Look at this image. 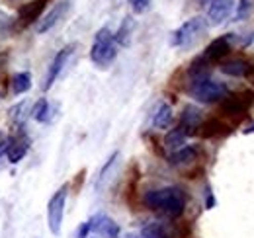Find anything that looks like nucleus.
Instances as JSON below:
<instances>
[{
  "label": "nucleus",
  "instance_id": "nucleus-20",
  "mask_svg": "<svg viewBox=\"0 0 254 238\" xmlns=\"http://www.w3.org/2000/svg\"><path fill=\"white\" fill-rule=\"evenodd\" d=\"M133 30H135V22H133V18H131V16H126V18L122 20V26H120V30L114 33V37H116V43H118V45H122V47H127V45L131 43V35H133Z\"/></svg>",
  "mask_w": 254,
  "mask_h": 238
},
{
  "label": "nucleus",
  "instance_id": "nucleus-6",
  "mask_svg": "<svg viewBox=\"0 0 254 238\" xmlns=\"http://www.w3.org/2000/svg\"><path fill=\"white\" fill-rule=\"evenodd\" d=\"M74 49H76V45H72V43H70V45H64L63 49L53 57L51 64H49V70H47V76H45V82H43V90H45V92L53 88V84L59 80V76H61V72L64 70L68 59L72 57Z\"/></svg>",
  "mask_w": 254,
  "mask_h": 238
},
{
  "label": "nucleus",
  "instance_id": "nucleus-9",
  "mask_svg": "<svg viewBox=\"0 0 254 238\" xmlns=\"http://www.w3.org/2000/svg\"><path fill=\"white\" fill-rule=\"evenodd\" d=\"M47 0H33L28 4H22L20 12H18V20H16V28L18 30H24L32 24H37L39 18H41V12L45 8Z\"/></svg>",
  "mask_w": 254,
  "mask_h": 238
},
{
  "label": "nucleus",
  "instance_id": "nucleus-3",
  "mask_svg": "<svg viewBox=\"0 0 254 238\" xmlns=\"http://www.w3.org/2000/svg\"><path fill=\"white\" fill-rule=\"evenodd\" d=\"M188 94L199 104H217V102H223L229 96V88H227V84H223L219 80L203 76V78L190 80Z\"/></svg>",
  "mask_w": 254,
  "mask_h": 238
},
{
  "label": "nucleus",
  "instance_id": "nucleus-22",
  "mask_svg": "<svg viewBox=\"0 0 254 238\" xmlns=\"http://www.w3.org/2000/svg\"><path fill=\"white\" fill-rule=\"evenodd\" d=\"M30 88H32V74L30 72H18L12 76V92L16 96L26 94Z\"/></svg>",
  "mask_w": 254,
  "mask_h": 238
},
{
  "label": "nucleus",
  "instance_id": "nucleus-8",
  "mask_svg": "<svg viewBox=\"0 0 254 238\" xmlns=\"http://www.w3.org/2000/svg\"><path fill=\"white\" fill-rule=\"evenodd\" d=\"M233 39H235L233 33H227V35H221V37L213 39V41L205 47V51H203L201 57L207 60L209 64H213V62H221V60L231 53V43H233Z\"/></svg>",
  "mask_w": 254,
  "mask_h": 238
},
{
  "label": "nucleus",
  "instance_id": "nucleus-7",
  "mask_svg": "<svg viewBox=\"0 0 254 238\" xmlns=\"http://www.w3.org/2000/svg\"><path fill=\"white\" fill-rule=\"evenodd\" d=\"M68 10H70V0H61V2H57L43 18H39V22L35 24V31H37L39 35H45L47 31H51L55 26H59V24L63 22L64 16L68 14Z\"/></svg>",
  "mask_w": 254,
  "mask_h": 238
},
{
  "label": "nucleus",
  "instance_id": "nucleus-14",
  "mask_svg": "<svg viewBox=\"0 0 254 238\" xmlns=\"http://www.w3.org/2000/svg\"><path fill=\"white\" fill-rule=\"evenodd\" d=\"M233 129L229 123H225L223 119H209L205 123L199 125V135L205 137V139H211V137H223V135H229Z\"/></svg>",
  "mask_w": 254,
  "mask_h": 238
},
{
  "label": "nucleus",
  "instance_id": "nucleus-11",
  "mask_svg": "<svg viewBox=\"0 0 254 238\" xmlns=\"http://www.w3.org/2000/svg\"><path fill=\"white\" fill-rule=\"evenodd\" d=\"M90 225H92V233L100 235L102 238H118L120 237V225L104 215V213H98L94 217H90Z\"/></svg>",
  "mask_w": 254,
  "mask_h": 238
},
{
  "label": "nucleus",
  "instance_id": "nucleus-12",
  "mask_svg": "<svg viewBox=\"0 0 254 238\" xmlns=\"http://www.w3.org/2000/svg\"><path fill=\"white\" fill-rule=\"evenodd\" d=\"M30 150V139L24 133H18L16 137L8 139V147H6V158L10 164H18Z\"/></svg>",
  "mask_w": 254,
  "mask_h": 238
},
{
  "label": "nucleus",
  "instance_id": "nucleus-17",
  "mask_svg": "<svg viewBox=\"0 0 254 238\" xmlns=\"http://www.w3.org/2000/svg\"><path fill=\"white\" fill-rule=\"evenodd\" d=\"M199 125H201V116H199V110H195V108L188 106V108L184 110V114H182L180 127H182V129L188 133V137H190V135H193V133H197Z\"/></svg>",
  "mask_w": 254,
  "mask_h": 238
},
{
  "label": "nucleus",
  "instance_id": "nucleus-26",
  "mask_svg": "<svg viewBox=\"0 0 254 238\" xmlns=\"http://www.w3.org/2000/svg\"><path fill=\"white\" fill-rule=\"evenodd\" d=\"M149 4H151V0H129V6H131V10H133L135 14L147 12V10H149Z\"/></svg>",
  "mask_w": 254,
  "mask_h": 238
},
{
  "label": "nucleus",
  "instance_id": "nucleus-29",
  "mask_svg": "<svg viewBox=\"0 0 254 238\" xmlns=\"http://www.w3.org/2000/svg\"><path fill=\"white\" fill-rule=\"evenodd\" d=\"M126 238H145L141 233H129V235H126Z\"/></svg>",
  "mask_w": 254,
  "mask_h": 238
},
{
  "label": "nucleus",
  "instance_id": "nucleus-19",
  "mask_svg": "<svg viewBox=\"0 0 254 238\" xmlns=\"http://www.w3.org/2000/svg\"><path fill=\"white\" fill-rule=\"evenodd\" d=\"M195 156H197V150L193 149V147H182V149L174 150L172 154H170V158H168V162L172 164V166H184V164H191L193 160H195Z\"/></svg>",
  "mask_w": 254,
  "mask_h": 238
},
{
  "label": "nucleus",
  "instance_id": "nucleus-24",
  "mask_svg": "<svg viewBox=\"0 0 254 238\" xmlns=\"http://www.w3.org/2000/svg\"><path fill=\"white\" fill-rule=\"evenodd\" d=\"M14 24H16V20L10 14L0 10V33H10L12 28H14Z\"/></svg>",
  "mask_w": 254,
  "mask_h": 238
},
{
  "label": "nucleus",
  "instance_id": "nucleus-2",
  "mask_svg": "<svg viewBox=\"0 0 254 238\" xmlns=\"http://www.w3.org/2000/svg\"><path fill=\"white\" fill-rule=\"evenodd\" d=\"M118 57V43L110 28H102L96 31L92 47H90V60L98 68H108Z\"/></svg>",
  "mask_w": 254,
  "mask_h": 238
},
{
  "label": "nucleus",
  "instance_id": "nucleus-27",
  "mask_svg": "<svg viewBox=\"0 0 254 238\" xmlns=\"http://www.w3.org/2000/svg\"><path fill=\"white\" fill-rule=\"evenodd\" d=\"M92 233V225H90V219L88 221H84L78 229H76V235H74V238H88V235Z\"/></svg>",
  "mask_w": 254,
  "mask_h": 238
},
{
  "label": "nucleus",
  "instance_id": "nucleus-13",
  "mask_svg": "<svg viewBox=\"0 0 254 238\" xmlns=\"http://www.w3.org/2000/svg\"><path fill=\"white\" fill-rule=\"evenodd\" d=\"M219 70L233 78H247L254 72V64L245 59H229L219 64Z\"/></svg>",
  "mask_w": 254,
  "mask_h": 238
},
{
  "label": "nucleus",
  "instance_id": "nucleus-23",
  "mask_svg": "<svg viewBox=\"0 0 254 238\" xmlns=\"http://www.w3.org/2000/svg\"><path fill=\"white\" fill-rule=\"evenodd\" d=\"M139 233H141L145 238H166V235H164V229L160 227L159 223H149V225H145V227H143Z\"/></svg>",
  "mask_w": 254,
  "mask_h": 238
},
{
  "label": "nucleus",
  "instance_id": "nucleus-5",
  "mask_svg": "<svg viewBox=\"0 0 254 238\" xmlns=\"http://www.w3.org/2000/svg\"><path fill=\"white\" fill-rule=\"evenodd\" d=\"M66 195H68V183H63L49 199L47 203V227L49 233L53 237L61 235V227H63L64 217V205H66Z\"/></svg>",
  "mask_w": 254,
  "mask_h": 238
},
{
  "label": "nucleus",
  "instance_id": "nucleus-25",
  "mask_svg": "<svg viewBox=\"0 0 254 238\" xmlns=\"http://www.w3.org/2000/svg\"><path fill=\"white\" fill-rule=\"evenodd\" d=\"M249 8H251V0H239L237 4V14H235V20L241 22L247 14H249Z\"/></svg>",
  "mask_w": 254,
  "mask_h": 238
},
{
  "label": "nucleus",
  "instance_id": "nucleus-10",
  "mask_svg": "<svg viewBox=\"0 0 254 238\" xmlns=\"http://www.w3.org/2000/svg\"><path fill=\"white\" fill-rule=\"evenodd\" d=\"M235 6V0H209L207 4V24L209 26H221L231 16V10Z\"/></svg>",
  "mask_w": 254,
  "mask_h": 238
},
{
  "label": "nucleus",
  "instance_id": "nucleus-15",
  "mask_svg": "<svg viewBox=\"0 0 254 238\" xmlns=\"http://www.w3.org/2000/svg\"><path fill=\"white\" fill-rule=\"evenodd\" d=\"M118 160H120V150H114V152L108 156V160L104 162V166L100 168L98 176H96V181H94L96 191H100V189H104V187H106V183H108V181H110V178H112L110 174H112V170L116 168Z\"/></svg>",
  "mask_w": 254,
  "mask_h": 238
},
{
  "label": "nucleus",
  "instance_id": "nucleus-18",
  "mask_svg": "<svg viewBox=\"0 0 254 238\" xmlns=\"http://www.w3.org/2000/svg\"><path fill=\"white\" fill-rule=\"evenodd\" d=\"M186 139H188V133L178 125L176 129H170V131L166 133V137H164V147L174 152V150L186 147Z\"/></svg>",
  "mask_w": 254,
  "mask_h": 238
},
{
  "label": "nucleus",
  "instance_id": "nucleus-31",
  "mask_svg": "<svg viewBox=\"0 0 254 238\" xmlns=\"http://www.w3.org/2000/svg\"><path fill=\"white\" fill-rule=\"evenodd\" d=\"M8 4H20V2H24V0H6Z\"/></svg>",
  "mask_w": 254,
  "mask_h": 238
},
{
  "label": "nucleus",
  "instance_id": "nucleus-4",
  "mask_svg": "<svg viewBox=\"0 0 254 238\" xmlns=\"http://www.w3.org/2000/svg\"><path fill=\"white\" fill-rule=\"evenodd\" d=\"M209 28L207 20L201 18V16H193L190 20H186L178 30L172 31V37H170V45L172 47H178V49H190L193 47Z\"/></svg>",
  "mask_w": 254,
  "mask_h": 238
},
{
  "label": "nucleus",
  "instance_id": "nucleus-28",
  "mask_svg": "<svg viewBox=\"0 0 254 238\" xmlns=\"http://www.w3.org/2000/svg\"><path fill=\"white\" fill-rule=\"evenodd\" d=\"M6 147H8V139L0 133V156H2V154H6Z\"/></svg>",
  "mask_w": 254,
  "mask_h": 238
},
{
  "label": "nucleus",
  "instance_id": "nucleus-1",
  "mask_svg": "<svg viewBox=\"0 0 254 238\" xmlns=\"http://www.w3.org/2000/svg\"><path fill=\"white\" fill-rule=\"evenodd\" d=\"M143 203L147 209L157 211L168 219H178L184 215L186 195L180 187L168 185V187H159V189H149L143 195Z\"/></svg>",
  "mask_w": 254,
  "mask_h": 238
},
{
  "label": "nucleus",
  "instance_id": "nucleus-16",
  "mask_svg": "<svg viewBox=\"0 0 254 238\" xmlns=\"http://www.w3.org/2000/svg\"><path fill=\"white\" fill-rule=\"evenodd\" d=\"M172 121H174V112H172L170 104L160 102L153 112V127L155 129H168L172 125Z\"/></svg>",
  "mask_w": 254,
  "mask_h": 238
},
{
  "label": "nucleus",
  "instance_id": "nucleus-21",
  "mask_svg": "<svg viewBox=\"0 0 254 238\" xmlns=\"http://www.w3.org/2000/svg\"><path fill=\"white\" fill-rule=\"evenodd\" d=\"M32 118L35 119L37 123H47V121H49V118H51V106H49L47 98H39V100L33 104Z\"/></svg>",
  "mask_w": 254,
  "mask_h": 238
},
{
  "label": "nucleus",
  "instance_id": "nucleus-30",
  "mask_svg": "<svg viewBox=\"0 0 254 238\" xmlns=\"http://www.w3.org/2000/svg\"><path fill=\"white\" fill-rule=\"evenodd\" d=\"M197 4H199V6H207V4H209V0H197Z\"/></svg>",
  "mask_w": 254,
  "mask_h": 238
}]
</instances>
